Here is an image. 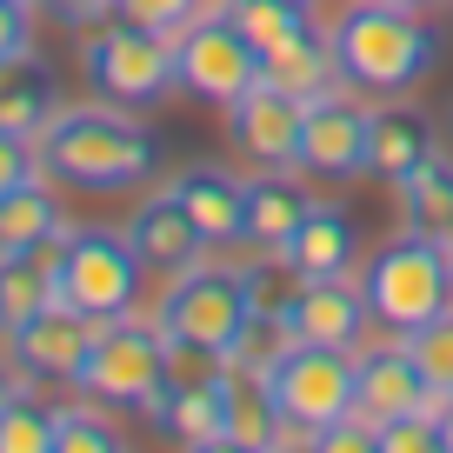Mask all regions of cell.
Returning a JSON list of instances; mask_svg holds the SVG:
<instances>
[{
	"label": "cell",
	"instance_id": "f1b7e54d",
	"mask_svg": "<svg viewBox=\"0 0 453 453\" xmlns=\"http://www.w3.org/2000/svg\"><path fill=\"white\" fill-rule=\"evenodd\" d=\"M400 347L413 354V367L426 373L434 394H453V307L434 313L426 326H413V334H400Z\"/></svg>",
	"mask_w": 453,
	"mask_h": 453
},
{
	"label": "cell",
	"instance_id": "603a6c76",
	"mask_svg": "<svg viewBox=\"0 0 453 453\" xmlns=\"http://www.w3.org/2000/svg\"><path fill=\"white\" fill-rule=\"evenodd\" d=\"M60 241H67V234H60ZM60 241L27 247V254H0V326H7V334L60 300Z\"/></svg>",
	"mask_w": 453,
	"mask_h": 453
},
{
	"label": "cell",
	"instance_id": "b9f144b4",
	"mask_svg": "<svg viewBox=\"0 0 453 453\" xmlns=\"http://www.w3.org/2000/svg\"><path fill=\"white\" fill-rule=\"evenodd\" d=\"M447 254H453V247H447Z\"/></svg>",
	"mask_w": 453,
	"mask_h": 453
},
{
	"label": "cell",
	"instance_id": "8d00e7d4",
	"mask_svg": "<svg viewBox=\"0 0 453 453\" xmlns=\"http://www.w3.org/2000/svg\"><path fill=\"white\" fill-rule=\"evenodd\" d=\"M440 453H453V400L440 407Z\"/></svg>",
	"mask_w": 453,
	"mask_h": 453
},
{
	"label": "cell",
	"instance_id": "d4e9b609",
	"mask_svg": "<svg viewBox=\"0 0 453 453\" xmlns=\"http://www.w3.org/2000/svg\"><path fill=\"white\" fill-rule=\"evenodd\" d=\"M67 234V213H60L54 187L27 180L14 194H0V254H27V247H54Z\"/></svg>",
	"mask_w": 453,
	"mask_h": 453
},
{
	"label": "cell",
	"instance_id": "ba28073f",
	"mask_svg": "<svg viewBox=\"0 0 453 453\" xmlns=\"http://www.w3.org/2000/svg\"><path fill=\"white\" fill-rule=\"evenodd\" d=\"M141 254L113 226H67L60 241V300L87 320H120L141 300Z\"/></svg>",
	"mask_w": 453,
	"mask_h": 453
},
{
	"label": "cell",
	"instance_id": "484cf974",
	"mask_svg": "<svg viewBox=\"0 0 453 453\" xmlns=\"http://www.w3.org/2000/svg\"><path fill=\"white\" fill-rule=\"evenodd\" d=\"M400 220L453 247V160L447 154L420 160V167L400 180Z\"/></svg>",
	"mask_w": 453,
	"mask_h": 453
},
{
	"label": "cell",
	"instance_id": "7a4b0ae2",
	"mask_svg": "<svg viewBox=\"0 0 453 453\" xmlns=\"http://www.w3.org/2000/svg\"><path fill=\"white\" fill-rule=\"evenodd\" d=\"M326 41H334L340 81L373 100L413 94L440 67V34L420 20V7H400V0H354Z\"/></svg>",
	"mask_w": 453,
	"mask_h": 453
},
{
	"label": "cell",
	"instance_id": "9c48e42d",
	"mask_svg": "<svg viewBox=\"0 0 453 453\" xmlns=\"http://www.w3.org/2000/svg\"><path fill=\"white\" fill-rule=\"evenodd\" d=\"M173 81H180V94H194V100L226 113L260 81V47L226 20V7H207L200 20H187L173 34Z\"/></svg>",
	"mask_w": 453,
	"mask_h": 453
},
{
	"label": "cell",
	"instance_id": "5b68a950",
	"mask_svg": "<svg viewBox=\"0 0 453 453\" xmlns=\"http://www.w3.org/2000/svg\"><path fill=\"white\" fill-rule=\"evenodd\" d=\"M254 320V280L247 267H187L167 280V300H160V326L167 340H187V347H207V354H234Z\"/></svg>",
	"mask_w": 453,
	"mask_h": 453
},
{
	"label": "cell",
	"instance_id": "ffe728a7",
	"mask_svg": "<svg viewBox=\"0 0 453 453\" xmlns=\"http://www.w3.org/2000/svg\"><path fill=\"white\" fill-rule=\"evenodd\" d=\"M420 160H434V120L407 100L367 113V173H380L387 187H400Z\"/></svg>",
	"mask_w": 453,
	"mask_h": 453
},
{
	"label": "cell",
	"instance_id": "4316f807",
	"mask_svg": "<svg viewBox=\"0 0 453 453\" xmlns=\"http://www.w3.org/2000/svg\"><path fill=\"white\" fill-rule=\"evenodd\" d=\"M220 7L260 54H273L280 41H294V34L307 27V7H294V0H220Z\"/></svg>",
	"mask_w": 453,
	"mask_h": 453
},
{
	"label": "cell",
	"instance_id": "ac0fdd59",
	"mask_svg": "<svg viewBox=\"0 0 453 453\" xmlns=\"http://www.w3.org/2000/svg\"><path fill=\"white\" fill-rule=\"evenodd\" d=\"M173 200L187 207V220L200 226L207 247L247 241V180H234L226 167H187L173 173Z\"/></svg>",
	"mask_w": 453,
	"mask_h": 453
},
{
	"label": "cell",
	"instance_id": "9a60e30c",
	"mask_svg": "<svg viewBox=\"0 0 453 453\" xmlns=\"http://www.w3.org/2000/svg\"><path fill=\"white\" fill-rule=\"evenodd\" d=\"M141 413L167 440H180V447H226V394H220V373H167L160 394L147 400Z\"/></svg>",
	"mask_w": 453,
	"mask_h": 453
},
{
	"label": "cell",
	"instance_id": "8992f818",
	"mask_svg": "<svg viewBox=\"0 0 453 453\" xmlns=\"http://www.w3.org/2000/svg\"><path fill=\"white\" fill-rule=\"evenodd\" d=\"M160 380H167V326L154 320H134V313H120V320H100L94 347H87V367H81V394L100 400V407H134L141 413L147 400L160 394Z\"/></svg>",
	"mask_w": 453,
	"mask_h": 453
},
{
	"label": "cell",
	"instance_id": "44dd1931",
	"mask_svg": "<svg viewBox=\"0 0 453 453\" xmlns=\"http://www.w3.org/2000/svg\"><path fill=\"white\" fill-rule=\"evenodd\" d=\"M220 394H226V447L260 453V447H280L287 420H280V400H273L267 373L260 367H220Z\"/></svg>",
	"mask_w": 453,
	"mask_h": 453
},
{
	"label": "cell",
	"instance_id": "d6a6232c",
	"mask_svg": "<svg viewBox=\"0 0 453 453\" xmlns=\"http://www.w3.org/2000/svg\"><path fill=\"white\" fill-rule=\"evenodd\" d=\"M434 447H440V420H426V413L380 426V453H434Z\"/></svg>",
	"mask_w": 453,
	"mask_h": 453
},
{
	"label": "cell",
	"instance_id": "5bb4252c",
	"mask_svg": "<svg viewBox=\"0 0 453 453\" xmlns=\"http://www.w3.org/2000/svg\"><path fill=\"white\" fill-rule=\"evenodd\" d=\"M100 320H87V313H73L67 300H54L47 313H34L27 326H14V367L34 373V380H81L87 367V347H94Z\"/></svg>",
	"mask_w": 453,
	"mask_h": 453
},
{
	"label": "cell",
	"instance_id": "cb8c5ba5",
	"mask_svg": "<svg viewBox=\"0 0 453 453\" xmlns=\"http://www.w3.org/2000/svg\"><path fill=\"white\" fill-rule=\"evenodd\" d=\"M54 113H60V87H54V67L34 47L14 54V60H0V127L41 141V127Z\"/></svg>",
	"mask_w": 453,
	"mask_h": 453
},
{
	"label": "cell",
	"instance_id": "e0dca14e",
	"mask_svg": "<svg viewBox=\"0 0 453 453\" xmlns=\"http://www.w3.org/2000/svg\"><path fill=\"white\" fill-rule=\"evenodd\" d=\"M280 260H287L294 280H334V273H354L360 234H354V220H347V207H340V200H313L307 220L294 226V241L280 247Z\"/></svg>",
	"mask_w": 453,
	"mask_h": 453
},
{
	"label": "cell",
	"instance_id": "30bf717a",
	"mask_svg": "<svg viewBox=\"0 0 453 453\" xmlns=\"http://www.w3.org/2000/svg\"><path fill=\"white\" fill-rule=\"evenodd\" d=\"M354 360H360L354 413H360V420H373V426H394V420H407V413L440 420V407L453 400V394H434V387H426V373L413 367V354L400 347V334L387 340V347H367V340H360Z\"/></svg>",
	"mask_w": 453,
	"mask_h": 453
},
{
	"label": "cell",
	"instance_id": "836d02e7",
	"mask_svg": "<svg viewBox=\"0 0 453 453\" xmlns=\"http://www.w3.org/2000/svg\"><path fill=\"white\" fill-rule=\"evenodd\" d=\"M313 447H320V453H373V447H380V426L360 420V413H347V420L320 426V440H313Z\"/></svg>",
	"mask_w": 453,
	"mask_h": 453
},
{
	"label": "cell",
	"instance_id": "60d3db41",
	"mask_svg": "<svg viewBox=\"0 0 453 453\" xmlns=\"http://www.w3.org/2000/svg\"><path fill=\"white\" fill-rule=\"evenodd\" d=\"M294 7H307V0H294Z\"/></svg>",
	"mask_w": 453,
	"mask_h": 453
},
{
	"label": "cell",
	"instance_id": "f546056e",
	"mask_svg": "<svg viewBox=\"0 0 453 453\" xmlns=\"http://www.w3.org/2000/svg\"><path fill=\"white\" fill-rule=\"evenodd\" d=\"M120 447V434H113V420L94 407H54V453H113Z\"/></svg>",
	"mask_w": 453,
	"mask_h": 453
},
{
	"label": "cell",
	"instance_id": "d6986e66",
	"mask_svg": "<svg viewBox=\"0 0 453 453\" xmlns=\"http://www.w3.org/2000/svg\"><path fill=\"white\" fill-rule=\"evenodd\" d=\"M307 207L313 194L300 187V167H254V180H247V241L260 254H280L294 241V226L307 220Z\"/></svg>",
	"mask_w": 453,
	"mask_h": 453
},
{
	"label": "cell",
	"instance_id": "ab89813d",
	"mask_svg": "<svg viewBox=\"0 0 453 453\" xmlns=\"http://www.w3.org/2000/svg\"><path fill=\"white\" fill-rule=\"evenodd\" d=\"M447 134H453V107H447Z\"/></svg>",
	"mask_w": 453,
	"mask_h": 453
},
{
	"label": "cell",
	"instance_id": "83f0119b",
	"mask_svg": "<svg viewBox=\"0 0 453 453\" xmlns=\"http://www.w3.org/2000/svg\"><path fill=\"white\" fill-rule=\"evenodd\" d=\"M0 453H54V407L14 394L0 400Z\"/></svg>",
	"mask_w": 453,
	"mask_h": 453
},
{
	"label": "cell",
	"instance_id": "4dcf8cb0",
	"mask_svg": "<svg viewBox=\"0 0 453 453\" xmlns=\"http://www.w3.org/2000/svg\"><path fill=\"white\" fill-rule=\"evenodd\" d=\"M213 0H113V20H134V27H147V34H180L187 20H200Z\"/></svg>",
	"mask_w": 453,
	"mask_h": 453
},
{
	"label": "cell",
	"instance_id": "f35d334b",
	"mask_svg": "<svg viewBox=\"0 0 453 453\" xmlns=\"http://www.w3.org/2000/svg\"><path fill=\"white\" fill-rule=\"evenodd\" d=\"M7 394H14V387H7V380H0V400H7Z\"/></svg>",
	"mask_w": 453,
	"mask_h": 453
},
{
	"label": "cell",
	"instance_id": "2e32d148",
	"mask_svg": "<svg viewBox=\"0 0 453 453\" xmlns=\"http://www.w3.org/2000/svg\"><path fill=\"white\" fill-rule=\"evenodd\" d=\"M127 241H134V254H141V267L167 273V280L187 273V267H200V254H207V241H200V226L187 220V207L173 200V187L167 194H147L141 207H134Z\"/></svg>",
	"mask_w": 453,
	"mask_h": 453
},
{
	"label": "cell",
	"instance_id": "6da1fadb",
	"mask_svg": "<svg viewBox=\"0 0 453 453\" xmlns=\"http://www.w3.org/2000/svg\"><path fill=\"white\" fill-rule=\"evenodd\" d=\"M34 147H41V173L73 194H127V187L154 180L160 167L154 127H141L113 100L107 107H60Z\"/></svg>",
	"mask_w": 453,
	"mask_h": 453
},
{
	"label": "cell",
	"instance_id": "277c9868",
	"mask_svg": "<svg viewBox=\"0 0 453 453\" xmlns=\"http://www.w3.org/2000/svg\"><path fill=\"white\" fill-rule=\"evenodd\" d=\"M354 380H360V360L354 347H313V340H287L267 367V387L280 400V420L294 447H313L320 426L347 420L354 413ZM280 440V447H287Z\"/></svg>",
	"mask_w": 453,
	"mask_h": 453
},
{
	"label": "cell",
	"instance_id": "52a82bcc",
	"mask_svg": "<svg viewBox=\"0 0 453 453\" xmlns=\"http://www.w3.org/2000/svg\"><path fill=\"white\" fill-rule=\"evenodd\" d=\"M81 73L113 107H154L160 94L180 87L173 81V41L167 34H147V27L113 20V14H107V27H94L81 41Z\"/></svg>",
	"mask_w": 453,
	"mask_h": 453
},
{
	"label": "cell",
	"instance_id": "1f68e13d",
	"mask_svg": "<svg viewBox=\"0 0 453 453\" xmlns=\"http://www.w3.org/2000/svg\"><path fill=\"white\" fill-rule=\"evenodd\" d=\"M41 180V147L27 134H7L0 127V194H14V187Z\"/></svg>",
	"mask_w": 453,
	"mask_h": 453
},
{
	"label": "cell",
	"instance_id": "7402d4cb",
	"mask_svg": "<svg viewBox=\"0 0 453 453\" xmlns=\"http://www.w3.org/2000/svg\"><path fill=\"white\" fill-rule=\"evenodd\" d=\"M260 81L280 87L294 100H320V94H340V60H334V41L313 27H300L294 41H280L273 54H260Z\"/></svg>",
	"mask_w": 453,
	"mask_h": 453
},
{
	"label": "cell",
	"instance_id": "e575fe53",
	"mask_svg": "<svg viewBox=\"0 0 453 453\" xmlns=\"http://www.w3.org/2000/svg\"><path fill=\"white\" fill-rule=\"evenodd\" d=\"M34 47V0H0V60Z\"/></svg>",
	"mask_w": 453,
	"mask_h": 453
},
{
	"label": "cell",
	"instance_id": "d590c367",
	"mask_svg": "<svg viewBox=\"0 0 453 453\" xmlns=\"http://www.w3.org/2000/svg\"><path fill=\"white\" fill-rule=\"evenodd\" d=\"M34 7H47V14H54L60 27H87V20L113 14V0H34Z\"/></svg>",
	"mask_w": 453,
	"mask_h": 453
},
{
	"label": "cell",
	"instance_id": "7c38bea8",
	"mask_svg": "<svg viewBox=\"0 0 453 453\" xmlns=\"http://www.w3.org/2000/svg\"><path fill=\"white\" fill-rule=\"evenodd\" d=\"M280 320L294 340H313V347H360L373 326L367 287L354 273H334V280H294L280 300Z\"/></svg>",
	"mask_w": 453,
	"mask_h": 453
},
{
	"label": "cell",
	"instance_id": "74e56055",
	"mask_svg": "<svg viewBox=\"0 0 453 453\" xmlns=\"http://www.w3.org/2000/svg\"><path fill=\"white\" fill-rule=\"evenodd\" d=\"M400 7H420V14H426V7H447V0H400Z\"/></svg>",
	"mask_w": 453,
	"mask_h": 453
},
{
	"label": "cell",
	"instance_id": "8fae6325",
	"mask_svg": "<svg viewBox=\"0 0 453 453\" xmlns=\"http://www.w3.org/2000/svg\"><path fill=\"white\" fill-rule=\"evenodd\" d=\"M367 113H373V107H360L354 87L307 100V127H300V173H313V180H354V173H367Z\"/></svg>",
	"mask_w": 453,
	"mask_h": 453
},
{
	"label": "cell",
	"instance_id": "4fadbf2b",
	"mask_svg": "<svg viewBox=\"0 0 453 453\" xmlns=\"http://www.w3.org/2000/svg\"><path fill=\"white\" fill-rule=\"evenodd\" d=\"M300 127H307V100L280 94L267 81H254L226 107V141L254 167H300Z\"/></svg>",
	"mask_w": 453,
	"mask_h": 453
},
{
	"label": "cell",
	"instance_id": "3957f363",
	"mask_svg": "<svg viewBox=\"0 0 453 453\" xmlns=\"http://www.w3.org/2000/svg\"><path fill=\"white\" fill-rule=\"evenodd\" d=\"M360 287H367V307L387 334H413V326H426L434 313L453 307V254H447V241L407 226L367 260Z\"/></svg>",
	"mask_w": 453,
	"mask_h": 453
}]
</instances>
